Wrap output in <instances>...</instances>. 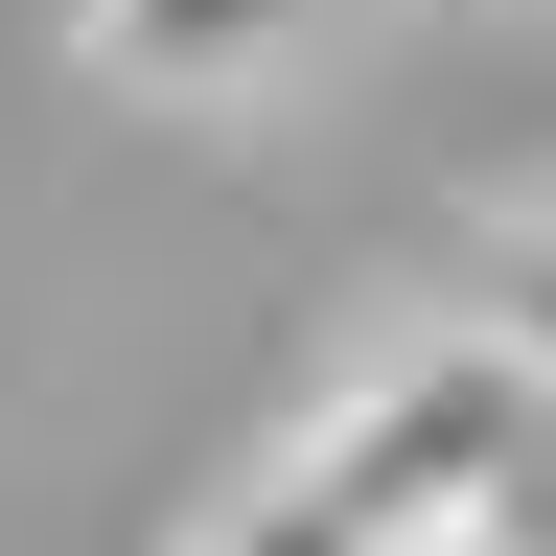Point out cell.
I'll return each mask as SVG.
<instances>
[{
	"instance_id": "obj_3",
	"label": "cell",
	"mask_w": 556,
	"mask_h": 556,
	"mask_svg": "<svg viewBox=\"0 0 556 556\" xmlns=\"http://www.w3.org/2000/svg\"><path fill=\"white\" fill-rule=\"evenodd\" d=\"M464 325L510 348V371L556 394V208H486V255H464Z\"/></svg>"
},
{
	"instance_id": "obj_1",
	"label": "cell",
	"mask_w": 556,
	"mask_h": 556,
	"mask_svg": "<svg viewBox=\"0 0 556 556\" xmlns=\"http://www.w3.org/2000/svg\"><path fill=\"white\" fill-rule=\"evenodd\" d=\"M533 441H556V394L441 302V325H394V348H371V371H348L278 464H302L371 556H486V510H510V464H533Z\"/></svg>"
},
{
	"instance_id": "obj_4",
	"label": "cell",
	"mask_w": 556,
	"mask_h": 556,
	"mask_svg": "<svg viewBox=\"0 0 556 556\" xmlns=\"http://www.w3.org/2000/svg\"><path fill=\"white\" fill-rule=\"evenodd\" d=\"M186 556H371V533H348V510H325L302 464H232V486H208V533H186Z\"/></svg>"
},
{
	"instance_id": "obj_2",
	"label": "cell",
	"mask_w": 556,
	"mask_h": 556,
	"mask_svg": "<svg viewBox=\"0 0 556 556\" xmlns=\"http://www.w3.org/2000/svg\"><path fill=\"white\" fill-rule=\"evenodd\" d=\"M70 47H93L116 93H186V116H232V93H278V70L325 47V0H70Z\"/></svg>"
}]
</instances>
